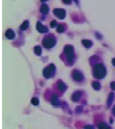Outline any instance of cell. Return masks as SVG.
Returning <instances> with one entry per match:
<instances>
[{
	"label": "cell",
	"mask_w": 115,
	"mask_h": 129,
	"mask_svg": "<svg viewBox=\"0 0 115 129\" xmlns=\"http://www.w3.org/2000/svg\"><path fill=\"white\" fill-rule=\"evenodd\" d=\"M41 1H46V0H41Z\"/></svg>",
	"instance_id": "26"
},
{
	"label": "cell",
	"mask_w": 115,
	"mask_h": 129,
	"mask_svg": "<svg viewBox=\"0 0 115 129\" xmlns=\"http://www.w3.org/2000/svg\"><path fill=\"white\" fill-rule=\"evenodd\" d=\"M111 86H112V88L114 89V88H115V83H112V84H111Z\"/></svg>",
	"instance_id": "23"
},
{
	"label": "cell",
	"mask_w": 115,
	"mask_h": 129,
	"mask_svg": "<svg viewBox=\"0 0 115 129\" xmlns=\"http://www.w3.org/2000/svg\"><path fill=\"white\" fill-rule=\"evenodd\" d=\"M113 114H114V115H115V108L113 109Z\"/></svg>",
	"instance_id": "25"
},
{
	"label": "cell",
	"mask_w": 115,
	"mask_h": 129,
	"mask_svg": "<svg viewBox=\"0 0 115 129\" xmlns=\"http://www.w3.org/2000/svg\"><path fill=\"white\" fill-rule=\"evenodd\" d=\"M64 30H65V28H64L63 25H58L57 26V31L59 32V33H63Z\"/></svg>",
	"instance_id": "17"
},
{
	"label": "cell",
	"mask_w": 115,
	"mask_h": 129,
	"mask_svg": "<svg viewBox=\"0 0 115 129\" xmlns=\"http://www.w3.org/2000/svg\"><path fill=\"white\" fill-rule=\"evenodd\" d=\"M53 13H55V16H57L59 18H61V20H63V18H65V16H66L65 10L62 9V8H56V9H53Z\"/></svg>",
	"instance_id": "6"
},
{
	"label": "cell",
	"mask_w": 115,
	"mask_h": 129,
	"mask_svg": "<svg viewBox=\"0 0 115 129\" xmlns=\"http://www.w3.org/2000/svg\"><path fill=\"white\" fill-rule=\"evenodd\" d=\"M56 44V38L52 35H48L43 39V46L46 49H51Z\"/></svg>",
	"instance_id": "2"
},
{
	"label": "cell",
	"mask_w": 115,
	"mask_h": 129,
	"mask_svg": "<svg viewBox=\"0 0 115 129\" xmlns=\"http://www.w3.org/2000/svg\"><path fill=\"white\" fill-rule=\"evenodd\" d=\"M80 96H81V92H80V91H76L75 93H73V95H72V100H73V101H77Z\"/></svg>",
	"instance_id": "9"
},
{
	"label": "cell",
	"mask_w": 115,
	"mask_h": 129,
	"mask_svg": "<svg viewBox=\"0 0 115 129\" xmlns=\"http://www.w3.org/2000/svg\"><path fill=\"white\" fill-rule=\"evenodd\" d=\"M112 64H113V66H115V59H112Z\"/></svg>",
	"instance_id": "24"
},
{
	"label": "cell",
	"mask_w": 115,
	"mask_h": 129,
	"mask_svg": "<svg viewBox=\"0 0 115 129\" xmlns=\"http://www.w3.org/2000/svg\"><path fill=\"white\" fill-rule=\"evenodd\" d=\"M82 44H83L86 48H89V47H90L91 45H93V43H91L90 40H82Z\"/></svg>",
	"instance_id": "14"
},
{
	"label": "cell",
	"mask_w": 115,
	"mask_h": 129,
	"mask_svg": "<svg viewBox=\"0 0 115 129\" xmlns=\"http://www.w3.org/2000/svg\"><path fill=\"white\" fill-rule=\"evenodd\" d=\"M58 87H59V89L61 90V91H64V90L67 88V86L65 85L62 81H59V83H58Z\"/></svg>",
	"instance_id": "12"
},
{
	"label": "cell",
	"mask_w": 115,
	"mask_h": 129,
	"mask_svg": "<svg viewBox=\"0 0 115 129\" xmlns=\"http://www.w3.org/2000/svg\"><path fill=\"white\" fill-rule=\"evenodd\" d=\"M59 98H58V96L57 95H53L52 97H51V104L55 106V107H58V106H59Z\"/></svg>",
	"instance_id": "11"
},
{
	"label": "cell",
	"mask_w": 115,
	"mask_h": 129,
	"mask_svg": "<svg viewBox=\"0 0 115 129\" xmlns=\"http://www.w3.org/2000/svg\"><path fill=\"white\" fill-rule=\"evenodd\" d=\"M5 36H6V38H8V39H13V38L16 37V34H14L13 30H7L5 32Z\"/></svg>",
	"instance_id": "8"
},
{
	"label": "cell",
	"mask_w": 115,
	"mask_h": 129,
	"mask_svg": "<svg viewBox=\"0 0 115 129\" xmlns=\"http://www.w3.org/2000/svg\"><path fill=\"white\" fill-rule=\"evenodd\" d=\"M72 77H73V79L75 81H77V82H81L82 81V79H83V75L81 74V72H79L77 70H75L72 72Z\"/></svg>",
	"instance_id": "5"
},
{
	"label": "cell",
	"mask_w": 115,
	"mask_h": 129,
	"mask_svg": "<svg viewBox=\"0 0 115 129\" xmlns=\"http://www.w3.org/2000/svg\"><path fill=\"white\" fill-rule=\"evenodd\" d=\"M40 11L42 13H47L48 12V7H47V5H45V4H43L41 6V8H40Z\"/></svg>",
	"instance_id": "15"
},
{
	"label": "cell",
	"mask_w": 115,
	"mask_h": 129,
	"mask_svg": "<svg viewBox=\"0 0 115 129\" xmlns=\"http://www.w3.org/2000/svg\"><path fill=\"white\" fill-rule=\"evenodd\" d=\"M93 87H94L96 90H99L100 88H101V85H100V83H99V82L95 81V82H93Z\"/></svg>",
	"instance_id": "16"
},
{
	"label": "cell",
	"mask_w": 115,
	"mask_h": 129,
	"mask_svg": "<svg viewBox=\"0 0 115 129\" xmlns=\"http://www.w3.org/2000/svg\"><path fill=\"white\" fill-rule=\"evenodd\" d=\"M63 2H64V3H66V4H69V3L71 2V0H63Z\"/></svg>",
	"instance_id": "22"
},
{
	"label": "cell",
	"mask_w": 115,
	"mask_h": 129,
	"mask_svg": "<svg viewBox=\"0 0 115 129\" xmlns=\"http://www.w3.org/2000/svg\"><path fill=\"white\" fill-rule=\"evenodd\" d=\"M84 129H94V127L90 125H86V126H84Z\"/></svg>",
	"instance_id": "21"
},
{
	"label": "cell",
	"mask_w": 115,
	"mask_h": 129,
	"mask_svg": "<svg viewBox=\"0 0 115 129\" xmlns=\"http://www.w3.org/2000/svg\"><path fill=\"white\" fill-rule=\"evenodd\" d=\"M36 28H37V31H38V32H40V33H45V32H47V28H46V27H44V26L42 25L40 22H38V23H37Z\"/></svg>",
	"instance_id": "7"
},
{
	"label": "cell",
	"mask_w": 115,
	"mask_h": 129,
	"mask_svg": "<svg viewBox=\"0 0 115 129\" xmlns=\"http://www.w3.org/2000/svg\"><path fill=\"white\" fill-rule=\"evenodd\" d=\"M98 128L99 129H111L108 125H107L106 123H104V122H101V123H99L98 124Z\"/></svg>",
	"instance_id": "10"
},
{
	"label": "cell",
	"mask_w": 115,
	"mask_h": 129,
	"mask_svg": "<svg viewBox=\"0 0 115 129\" xmlns=\"http://www.w3.org/2000/svg\"><path fill=\"white\" fill-rule=\"evenodd\" d=\"M64 52L67 55V59L69 63H72L74 59V48L71 45H66L64 48Z\"/></svg>",
	"instance_id": "3"
},
{
	"label": "cell",
	"mask_w": 115,
	"mask_h": 129,
	"mask_svg": "<svg viewBox=\"0 0 115 129\" xmlns=\"http://www.w3.org/2000/svg\"><path fill=\"white\" fill-rule=\"evenodd\" d=\"M34 51H35V53L37 55H40L41 54V47L40 46H36L35 48H34Z\"/></svg>",
	"instance_id": "19"
},
{
	"label": "cell",
	"mask_w": 115,
	"mask_h": 129,
	"mask_svg": "<svg viewBox=\"0 0 115 129\" xmlns=\"http://www.w3.org/2000/svg\"><path fill=\"white\" fill-rule=\"evenodd\" d=\"M31 104L34 105V106H38V105H39V100H38V98L33 97L32 100H31Z\"/></svg>",
	"instance_id": "18"
},
{
	"label": "cell",
	"mask_w": 115,
	"mask_h": 129,
	"mask_svg": "<svg viewBox=\"0 0 115 129\" xmlns=\"http://www.w3.org/2000/svg\"><path fill=\"white\" fill-rule=\"evenodd\" d=\"M56 26H57V22H56V21H52V22L51 23V27L53 28V27H56Z\"/></svg>",
	"instance_id": "20"
},
{
	"label": "cell",
	"mask_w": 115,
	"mask_h": 129,
	"mask_svg": "<svg viewBox=\"0 0 115 129\" xmlns=\"http://www.w3.org/2000/svg\"><path fill=\"white\" fill-rule=\"evenodd\" d=\"M106 75V68L104 67V64H97L94 67V76L98 79L104 78Z\"/></svg>",
	"instance_id": "1"
},
{
	"label": "cell",
	"mask_w": 115,
	"mask_h": 129,
	"mask_svg": "<svg viewBox=\"0 0 115 129\" xmlns=\"http://www.w3.org/2000/svg\"><path fill=\"white\" fill-rule=\"evenodd\" d=\"M28 27H29V22H28V21H25V22L21 25V30H22V31H25V30L28 29Z\"/></svg>",
	"instance_id": "13"
},
{
	"label": "cell",
	"mask_w": 115,
	"mask_h": 129,
	"mask_svg": "<svg viewBox=\"0 0 115 129\" xmlns=\"http://www.w3.org/2000/svg\"><path fill=\"white\" fill-rule=\"evenodd\" d=\"M56 71V68L53 64H49V66H47L46 68H44L43 70V76L45 78H51V76L53 75V73H55Z\"/></svg>",
	"instance_id": "4"
}]
</instances>
